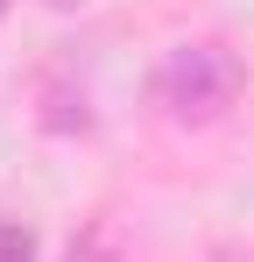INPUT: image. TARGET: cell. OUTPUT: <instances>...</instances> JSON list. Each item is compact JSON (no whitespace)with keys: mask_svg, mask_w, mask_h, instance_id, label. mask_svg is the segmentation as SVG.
I'll list each match as a JSON object with an SVG mask.
<instances>
[{"mask_svg":"<svg viewBox=\"0 0 254 262\" xmlns=\"http://www.w3.org/2000/svg\"><path fill=\"white\" fill-rule=\"evenodd\" d=\"M156 99H163L176 121H219V114L240 99V64H233V50H219V43L169 50L163 71H156Z\"/></svg>","mask_w":254,"mask_h":262,"instance_id":"obj_1","label":"cell"},{"mask_svg":"<svg viewBox=\"0 0 254 262\" xmlns=\"http://www.w3.org/2000/svg\"><path fill=\"white\" fill-rule=\"evenodd\" d=\"M42 128H57V135H92V106H85V92H71L64 78L42 85Z\"/></svg>","mask_w":254,"mask_h":262,"instance_id":"obj_2","label":"cell"},{"mask_svg":"<svg viewBox=\"0 0 254 262\" xmlns=\"http://www.w3.org/2000/svg\"><path fill=\"white\" fill-rule=\"evenodd\" d=\"M64 262H127L120 227H113V220H85V227H78V241L64 248Z\"/></svg>","mask_w":254,"mask_h":262,"instance_id":"obj_3","label":"cell"},{"mask_svg":"<svg viewBox=\"0 0 254 262\" xmlns=\"http://www.w3.org/2000/svg\"><path fill=\"white\" fill-rule=\"evenodd\" d=\"M0 262H36V227L0 220Z\"/></svg>","mask_w":254,"mask_h":262,"instance_id":"obj_4","label":"cell"},{"mask_svg":"<svg viewBox=\"0 0 254 262\" xmlns=\"http://www.w3.org/2000/svg\"><path fill=\"white\" fill-rule=\"evenodd\" d=\"M42 7H57V14H71V7H85V0H42Z\"/></svg>","mask_w":254,"mask_h":262,"instance_id":"obj_5","label":"cell"}]
</instances>
